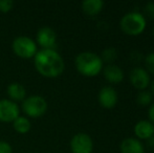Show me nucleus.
Masks as SVG:
<instances>
[{
    "label": "nucleus",
    "mask_w": 154,
    "mask_h": 153,
    "mask_svg": "<svg viewBox=\"0 0 154 153\" xmlns=\"http://www.w3.org/2000/svg\"><path fill=\"white\" fill-rule=\"evenodd\" d=\"M35 67L43 77L57 78L64 72L65 63L57 50L42 48L35 56Z\"/></svg>",
    "instance_id": "f257e3e1"
},
{
    "label": "nucleus",
    "mask_w": 154,
    "mask_h": 153,
    "mask_svg": "<svg viewBox=\"0 0 154 153\" xmlns=\"http://www.w3.org/2000/svg\"><path fill=\"white\" fill-rule=\"evenodd\" d=\"M77 70L84 77H95L103 70L104 63L101 57L92 51L80 53L75 59Z\"/></svg>",
    "instance_id": "f03ea898"
},
{
    "label": "nucleus",
    "mask_w": 154,
    "mask_h": 153,
    "mask_svg": "<svg viewBox=\"0 0 154 153\" xmlns=\"http://www.w3.org/2000/svg\"><path fill=\"white\" fill-rule=\"evenodd\" d=\"M147 26V19L138 12H129L120 20V27L124 34L135 37L144 33Z\"/></svg>",
    "instance_id": "7ed1b4c3"
},
{
    "label": "nucleus",
    "mask_w": 154,
    "mask_h": 153,
    "mask_svg": "<svg viewBox=\"0 0 154 153\" xmlns=\"http://www.w3.org/2000/svg\"><path fill=\"white\" fill-rule=\"evenodd\" d=\"M12 48L15 55L22 59H31L37 54V44L32 38L26 36H18L13 40Z\"/></svg>",
    "instance_id": "20e7f679"
},
{
    "label": "nucleus",
    "mask_w": 154,
    "mask_h": 153,
    "mask_svg": "<svg viewBox=\"0 0 154 153\" xmlns=\"http://www.w3.org/2000/svg\"><path fill=\"white\" fill-rule=\"evenodd\" d=\"M22 110L31 118H40L46 112L47 102L41 96H29L22 101Z\"/></svg>",
    "instance_id": "39448f33"
},
{
    "label": "nucleus",
    "mask_w": 154,
    "mask_h": 153,
    "mask_svg": "<svg viewBox=\"0 0 154 153\" xmlns=\"http://www.w3.org/2000/svg\"><path fill=\"white\" fill-rule=\"evenodd\" d=\"M70 150L72 153H92L93 141L85 132L75 133L70 139Z\"/></svg>",
    "instance_id": "423d86ee"
},
{
    "label": "nucleus",
    "mask_w": 154,
    "mask_h": 153,
    "mask_svg": "<svg viewBox=\"0 0 154 153\" xmlns=\"http://www.w3.org/2000/svg\"><path fill=\"white\" fill-rule=\"evenodd\" d=\"M129 80L131 85L138 91L146 90L151 83L150 75L144 67H134L129 74Z\"/></svg>",
    "instance_id": "0eeeda50"
},
{
    "label": "nucleus",
    "mask_w": 154,
    "mask_h": 153,
    "mask_svg": "<svg viewBox=\"0 0 154 153\" xmlns=\"http://www.w3.org/2000/svg\"><path fill=\"white\" fill-rule=\"evenodd\" d=\"M20 113V108L18 104L10 99L0 100V122L10 123L14 122Z\"/></svg>",
    "instance_id": "6e6552de"
},
{
    "label": "nucleus",
    "mask_w": 154,
    "mask_h": 153,
    "mask_svg": "<svg viewBox=\"0 0 154 153\" xmlns=\"http://www.w3.org/2000/svg\"><path fill=\"white\" fill-rule=\"evenodd\" d=\"M97 101L103 108L111 109L116 107L119 101V96L116 90L112 86H104L101 88L97 94Z\"/></svg>",
    "instance_id": "1a4fd4ad"
},
{
    "label": "nucleus",
    "mask_w": 154,
    "mask_h": 153,
    "mask_svg": "<svg viewBox=\"0 0 154 153\" xmlns=\"http://www.w3.org/2000/svg\"><path fill=\"white\" fill-rule=\"evenodd\" d=\"M36 40L42 48L54 49L57 42V34L51 27L43 26L37 32Z\"/></svg>",
    "instance_id": "9d476101"
},
{
    "label": "nucleus",
    "mask_w": 154,
    "mask_h": 153,
    "mask_svg": "<svg viewBox=\"0 0 154 153\" xmlns=\"http://www.w3.org/2000/svg\"><path fill=\"white\" fill-rule=\"evenodd\" d=\"M134 134L137 139L147 141L154 135V124L148 120H140L134 125Z\"/></svg>",
    "instance_id": "9b49d317"
},
{
    "label": "nucleus",
    "mask_w": 154,
    "mask_h": 153,
    "mask_svg": "<svg viewBox=\"0 0 154 153\" xmlns=\"http://www.w3.org/2000/svg\"><path fill=\"white\" fill-rule=\"evenodd\" d=\"M103 76L109 83L120 84L124 80V72L116 64H107L105 67H103Z\"/></svg>",
    "instance_id": "f8f14e48"
},
{
    "label": "nucleus",
    "mask_w": 154,
    "mask_h": 153,
    "mask_svg": "<svg viewBox=\"0 0 154 153\" xmlns=\"http://www.w3.org/2000/svg\"><path fill=\"white\" fill-rule=\"evenodd\" d=\"M121 153H145V146L136 137H127L120 144Z\"/></svg>",
    "instance_id": "ddd939ff"
},
{
    "label": "nucleus",
    "mask_w": 154,
    "mask_h": 153,
    "mask_svg": "<svg viewBox=\"0 0 154 153\" xmlns=\"http://www.w3.org/2000/svg\"><path fill=\"white\" fill-rule=\"evenodd\" d=\"M6 93L10 96V100L13 102H22L26 98V89L22 84L18 82L10 84L6 88Z\"/></svg>",
    "instance_id": "4468645a"
},
{
    "label": "nucleus",
    "mask_w": 154,
    "mask_h": 153,
    "mask_svg": "<svg viewBox=\"0 0 154 153\" xmlns=\"http://www.w3.org/2000/svg\"><path fill=\"white\" fill-rule=\"evenodd\" d=\"M104 2L102 0H85L82 2V10L87 16H97L102 12Z\"/></svg>",
    "instance_id": "2eb2a0df"
},
{
    "label": "nucleus",
    "mask_w": 154,
    "mask_h": 153,
    "mask_svg": "<svg viewBox=\"0 0 154 153\" xmlns=\"http://www.w3.org/2000/svg\"><path fill=\"white\" fill-rule=\"evenodd\" d=\"M13 127H14V129L18 133L24 134V133H27L31 130L32 124H31V121L27 118L19 115L18 118L13 122Z\"/></svg>",
    "instance_id": "dca6fc26"
},
{
    "label": "nucleus",
    "mask_w": 154,
    "mask_h": 153,
    "mask_svg": "<svg viewBox=\"0 0 154 153\" xmlns=\"http://www.w3.org/2000/svg\"><path fill=\"white\" fill-rule=\"evenodd\" d=\"M135 101L140 106H150L152 104L153 96L151 93V91H149V90H140L136 94Z\"/></svg>",
    "instance_id": "f3484780"
},
{
    "label": "nucleus",
    "mask_w": 154,
    "mask_h": 153,
    "mask_svg": "<svg viewBox=\"0 0 154 153\" xmlns=\"http://www.w3.org/2000/svg\"><path fill=\"white\" fill-rule=\"evenodd\" d=\"M102 61L108 64H113V62L118 59V50L114 47H107L103 50L102 56H100Z\"/></svg>",
    "instance_id": "a211bd4d"
},
{
    "label": "nucleus",
    "mask_w": 154,
    "mask_h": 153,
    "mask_svg": "<svg viewBox=\"0 0 154 153\" xmlns=\"http://www.w3.org/2000/svg\"><path fill=\"white\" fill-rule=\"evenodd\" d=\"M145 69L148 72L149 75H154V51L150 53L144 58Z\"/></svg>",
    "instance_id": "6ab92c4d"
},
{
    "label": "nucleus",
    "mask_w": 154,
    "mask_h": 153,
    "mask_svg": "<svg viewBox=\"0 0 154 153\" xmlns=\"http://www.w3.org/2000/svg\"><path fill=\"white\" fill-rule=\"evenodd\" d=\"M14 6V1L13 0H0V12L8 13Z\"/></svg>",
    "instance_id": "aec40b11"
},
{
    "label": "nucleus",
    "mask_w": 154,
    "mask_h": 153,
    "mask_svg": "<svg viewBox=\"0 0 154 153\" xmlns=\"http://www.w3.org/2000/svg\"><path fill=\"white\" fill-rule=\"evenodd\" d=\"M145 18L148 17L149 19H154V2H148L145 5Z\"/></svg>",
    "instance_id": "412c9836"
},
{
    "label": "nucleus",
    "mask_w": 154,
    "mask_h": 153,
    "mask_svg": "<svg viewBox=\"0 0 154 153\" xmlns=\"http://www.w3.org/2000/svg\"><path fill=\"white\" fill-rule=\"evenodd\" d=\"M0 153H13V148L8 142L0 141Z\"/></svg>",
    "instance_id": "4be33fe9"
},
{
    "label": "nucleus",
    "mask_w": 154,
    "mask_h": 153,
    "mask_svg": "<svg viewBox=\"0 0 154 153\" xmlns=\"http://www.w3.org/2000/svg\"><path fill=\"white\" fill-rule=\"evenodd\" d=\"M148 116L149 121L154 124V102H152V104L150 105V107L148 109Z\"/></svg>",
    "instance_id": "5701e85b"
},
{
    "label": "nucleus",
    "mask_w": 154,
    "mask_h": 153,
    "mask_svg": "<svg viewBox=\"0 0 154 153\" xmlns=\"http://www.w3.org/2000/svg\"><path fill=\"white\" fill-rule=\"evenodd\" d=\"M147 146H148L150 149L154 150V135L151 136L149 139H147Z\"/></svg>",
    "instance_id": "b1692460"
},
{
    "label": "nucleus",
    "mask_w": 154,
    "mask_h": 153,
    "mask_svg": "<svg viewBox=\"0 0 154 153\" xmlns=\"http://www.w3.org/2000/svg\"><path fill=\"white\" fill-rule=\"evenodd\" d=\"M150 87H151V93H152V96H154V80L150 83Z\"/></svg>",
    "instance_id": "393cba45"
},
{
    "label": "nucleus",
    "mask_w": 154,
    "mask_h": 153,
    "mask_svg": "<svg viewBox=\"0 0 154 153\" xmlns=\"http://www.w3.org/2000/svg\"><path fill=\"white\" fill-rule=\"evenodd\" d=\"M153 37H154V27H153Z\"/></svg>",
    "instance_id": "a878e982"
}]
</instances>
